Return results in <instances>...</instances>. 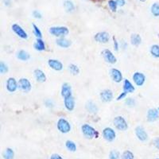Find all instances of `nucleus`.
Listing matches in <instances>:
<instances>
[{"mask_svg": "<svg viewBox=\"0 0 159 159\" xmlns=\"http://www.w3.org/2000/svg\"><path fill=\"white\" fill-rule=\"evenodd\" d=\"M108 7H109L110 10H111L112 12L116 11L117 7H118L116 1H115V0H109V1H108Z\"/></svg>", "mask_w": 159, "mask_h": 159, "instance_id": "nucleus-32", "label": "nucleus"}, {"mask_svg": "<svg viewBox=\"0 0 159 159\" xmlns=\"http://www.w3.org/2000/svg\"><path fill=\"white\" fill-rule=\"evenodd\" d=\"M126 92H122L120 95L118 96V98H117V100H123V99H124V98L126 97Z\"/></svg>", "mask_w": 159, "mask_h": 159, "instance_id": "nucleus-42", "label": "nucleus"}, {"mask_svg": "<svg viewBox=\"0 0 159 159\" xmlns=\"http://www.w3.org/2000/svg\"><path fill=\"white\" fill-rule=\"evenodd\" d=\"M132 79H133L134 82L137 86H143L144 84L146 81V76L142 72H136L133 74L132 76Z\"/></svg>", "mask_w": 159, "mask_h": 159, "instance_id": "nucleus-10", "label": "nucleus"}, {"mask_svg": "<svg viewBox=\"0 0 159 159\" xmlns=\"http://www.w3.org/2000/svg\"><path fill=\"white\" fill-rule=\"evenodd\" d=\"M85 107L86 110H87L88 112H90V113L95 114V113H96V112H98L97 105L95 104L94 102H92V101H88V102L86 103Z\"/></svg>", "mask_w": 159, "mask_h": 159, "instance_id": "nucleus-22", "label": "nucleus"}, {"mask_svg": "<svg viewBox=\"0 0 159 159\" xmlns=\"http://www.w3.org/2000/svg\"><path fill=\"white\" fill-rule=\"evenodd\" d=\"M103 137L107 142H112L116 137L115 131L111 127H106L103 131Z\"/></svg>", "mask_w": 159, "mask_h": 159, "instance_id": "nucleus-7", "label": "nucleus"}, {"mask_svg": "<svg viewBox=\"0 0 159 159\" xmlns=\"http://www.w3.org/2000/svg\"><path fill=\"white\" fill-rule=\"evenodd\" d=\"M135 135L138 140L142 141V142L146 141L148 138L147 133L146 132L145 129L141 126H138L135 128Z\"/></svg>", "mask_w": 159, "mask_h": 159, "instance_id": "nucleus-13", "label": "nucleus"}, {"mask_svg": "<svg viewBox=\"0 0 159 159\" xmlns=\"http://www.w3.org/2000/svg\"><path fill=\"white\" fill-rule=\"evenodd\" d=\"M33 33L35 34L37 38H42V33H41V31L40 30V29L38 28V26H36L35 24H33Z\"/></svg>", "mask_w": 159, "mask_h": 159, "instance_id": "nucleus-33", "label": "nucleus"}, {"mask_svg": "<svg viewBox=\"0 0 159 159\" xmlns=\"http://www.w3.org/2000/svg\"><path fill=\"white\" fill-rule=\"evenodd\" d=\"M114 125L115 126V128L119 131H125L126 130H127L128 128V124L127 122L126 121V119H124L123 116H117L115 118L114 121Z\"/></svg>", "mask_w": 159, "mask_h": 159, "instance_id": "nucleus-4", "label": "nucleus"}, {"mask_svg": "<svg viewBox=\"0 0 159 159\" xmlns=\"http://www.w3.org/2000/svg\"><path fill=\"white\" fill-rule=\"evenodd\" d=\"M135 88L134 87V85L131 83V81L128 80H125L124 83V92L127 93H132L135 92Z\"/></svg>", "mask_w": 159, "mask_h": 159, "instance_id": "nucleus-21", "label": "nucleus"}, {"mask_svg": "<svg viewBox=\"0 0 159 159\" xmlns=\"http://www.w3.org/2000/svg\"><path fill=\"white\" fill-rule=\"evenodd\" d=\"M49 31L52 35L58 38H64L69 33V30L66 26H53L50 27Z\"/></svg>", "mask_w": 159, "mask_h": 159, "instance_id": "nucleus-1", "label": "nucleus"}, {"mask_svg": "<svg viewBox=\"0 0 159 159\" xmlns=\"http://www.w3.org/2000/svg\"><path fill=\"white\" fill-rule=\"evenodd\" d=\"M34 76H35V79L37 80L38 82H40V83H43L46 81V76L45 74L44 73V72L41 69H36L34 70Z\"/></svg>", "mask_w": 159, "mask_h": 159, "instance_id": "nucleus-19", "label": "nucleus"}, {"mask_svg": "<svg viewBox=\"0 0 159 159\" xmlns=\"http://www.w3.org/2000/svg\"><path fill=\"white\" fill-rule=\"evenodd\" d=\"M101 54H102L104 59L105 60V61L107 62V63H109V64H115V63H116V57L113 54V53L111 50H107V49L104 50L102 51V53H101Z\"/></svg>", "mask_w": 159, "mask_h": 159, "instance_id": "nucleus-5", "label": "nucleus"}, {"mask_svg": "<svg viewBox=\"0 0 159 159\" xmlns=\"http://www.w3.org/2000/svg\"><path fill=\"white\" fill-rule=\"evenodd\" d=\"M121 159H134L133 153L131 152V151H129V150L124 151L123 155H122Z\"/></svg>", "mask_w": 159, "mask_h": 159, "instance_id": "nucleus-34", "label": "nucleus"}, {"mask_svg": "<svg viewBox=\"0 0 159 159\" xmlns=\"http://www.w3.org/2000/svg\"><path fill=\"white\" fill-rule=\"evenodd\" d=\"M100 99L105 103L111 102L113 100V92L110 89H104L100 94Z\"/></svg>", "mask_w": 159, "mask_h": 159, "instance_id": "nucleus-11", "label": "nucleus"}, {"mask_svg": "<svg viewBox=\"0 0 159 159\" xmlns=\"http://www.w3.org/2000/svg\"><path fill=\"white\" fill-rule=\"evenodd\" d=\"M18 88L24 92H29L32 88V85L28 79L21 78L18 81Z\"/></svg>", "mask_w": 159, "mask_h": 159, "instance_id": "nucleus-8", "label": "nucleus"}, {"mask_svg": "<svg viewBox=\"0 0 159 159\" xmlns=\"http://www.w3.org/2000/svg\"><path fill=\"white\" fill-rule=\"evenodd\" d=\"M150 52L153 57L159 58V45H153L150 47Z\"/></svg>", "mask_w": 159, "mask_h": 159, "instance_id": "nucleus-28", "label": "nucleus"}, {"mask_svg": "<svg viewBox=\"0 0 159 159\" xmlns=\"http://www.w3.org/2000/svg\"><path fill=\"white\" fill-rule=\"evenodd\" d=\"M8 72V66L5 64L4 62H0V72L2 74H4Z\"/></svg>", "mask_w": 159, "mask_h": 159, "instance_id": "nucleus-35", "label": "nucleus"}, {"mask_svg": "<svg viewBox=\"0 0 159 159\" xmlns=\"http://www.w3.org/2000/svg\"><path fill=\"white\" fill-rule=\"evenodd\" d=\"M110 75L112 80L116 83H120L123 81V75L119 69H112L110 70Z\"/></svg>", "mask_w": 159, "mask_h": 159, "instance_id": "nucleus-14", "label": "nucleus"}, {"mask_svg": "<svg viewBox=\"0 0 159 159\" xmlns=\"http://www.w3.org/2000/svg\"><path fill=\"white\" fill-rule=\"evenodd\" d=\"M116 3L119 7H124V5L126 4V1L125 0H115Z\"/></svg>", "mask_w": 159, "mask_h": 159, "instance_id": "nucleus-39", "label": "nucleus"}, {"mask_svg": "<svg viewBox=\"0 0 159 159\" xmlns=\"http://www.w3.org/2000/svg\"><path fill=\"white\" fill-rule=\"evenodd\" d=\"M151 13L155 16H159V3L158 2H155L151 6Z\"/></svg>", "mask_w": 159, "mask_h": 159, "instance_id": "nucleus-31", "label": "nucleus"}, {"mask_svg": "<svg viewBox=\"0 0 159 159\" xmlns=\"http://www.w3.org/2000/svg\"><path fill=\"white\" fill-rule=\"evenodd\" d=\"M94 39L95 41L99 43H103V44H106L110 40V35L109 33L105 31L103 32H99L94 36Z\"/></svg>", "mask_w": 159, "mask_h": 159, "instance_id": "nucleus-6", "label": "nucleus"}, {"mask_svg": "<svg viewBox=\"0 0 159 159\" xmlns=\"http://www.w3.org/2000/svg\"><path fill=\"white\" fill-rule=\"evenodd\" d=\"M56 43L58 46L61 48H69L70 45H72L71 41L65 38H60L58 39H57Z\"/></svg>", "mask_w": 159, "mask_h": 159, "instance_id": "nucleus-20", "label": "nucleus"}, {"mask_svg": "<svg viewBox=\"0 0 159 159\" xmlns=\"http://www.w3.org/2000/svg\"><path fill=\"white\" fill-rule=\"evenodd\" d=\"M33 16L35 18L40 19L41 18V14L40 12L38 11V10H33Z\"/></svg>", "mask_w": 159, "mask_h": 159, "instance_id": "nucleus-38", "label": "nucleus"}, {"mask_svg": "<svg viewBox=\"0 0 159 159\" xmlns=\"http://www.w3.org/2000/svg\"><path fill=\"white\" fill-rule=\"evenodd\" d=\"M125 104H126L127 106H129V107H133V106L135 105V100L132 99V98H127L126 101H125Z\"/></svg>", "mask_w": 159, "mask_h": 159, "instance_id": "nucleus-37", "label": "nucleus"}, {"mask_svg": "<svg viewBox=\"0 0 159 159\" xmlns=\"http://www.w3.org/2000/svg\"><path fill=\"white\" fill-rule=\"evenodd\" d=\"M61 95L64 98L69 97L72 95V87L68 83H64L61 87Z\"/></svg>", "mask_w": 159, "mask_h": 159, "instance_id": "nucleus-17", "label": "nucleus"}, {"mask_svg": "<svg viewBox=\"0 0 159 159\" xmlns=\"http://www.w3.org/2000/svg\"><path fill=\"white\" fill-rule=\"evenodd\" d=\"M14 156V150L11 148H7L3 153V158L5 159H13Z\"/></svg>", "mask_w": 159, "mask_h": 159, "instance_id": "nucleus-27", "label": "nucleus"}, {"mask_svg": "<svg viewBox=\"0 0 159 159\" xmlns=\"http://www.w3.org/2000/svg\"><path fill=\"white\" fill-rule=\"evenodd\" d=\"M50 159H63L61 156H60L59 155H57V154H54V155H51Z\"/></svg>", "mask_w": 159, "mask_h": 159, "instance_id": "nucleus-43", "label": "nucleus"}, {"mask_svg": "<svg viewBox=\"0 0 159 159\" xmlns=\"http://www.w3.org/2000/svg\"><path fill=\"white\" fill-rule=\"evenodd\" d=\"M69 69L70 72H71L72 75H78L80 73V69H79V67L76 65V64H69Z\"/></svg>", "mask_w": 159, "mask_h": 159, "instance_id": "nucleus-30", "label": "nucleus"}, {"mask_svg": "<svg viewBox=\"0 0 159 159\" xmlns=\"http://www.w3.org/2000/svg\"><path fill=\"white\" fill-rule=\"evenodd\" d=\"M17 57H18V59L26 61H28L30 58V56L29 54V53H27L25 50H20L17 53Z\"/></svg>", "mask_w": 159, "mask_h": 159, "instance_id": "nucleus-25", "label": "nucleus"}, {"mask_svg": "<svg viewBox=\"0 0 159 159\" xmlns=\"http://www.w3.org/2000/svg\"><path fill=\"white\" fill-rule=\"evenodd\" d=\"M65 146H66V148L68 150L72 151V152H75L76 150V145L73 141L71 140L66 141V143H65Z\"/></svg>", "mask_w": 159, "mask_h": 159, "instance_id": "nucleus-29", "label": "nucleus"}, {"mask_svg": "<svg viewBox=\"0 0 159 159\" xmlns=\"http://www.w3.org/2000/svg\"><path fill=\"white\" fill-rule=\"evenodd\" d=\"M33 47L38 51H43V50H45V42L43 41L41 38H37V41H36V42L33 45Z\"/></svg>", "mask_w": 159, "mask_h": 159, "instance_id": "nucleus-23", "label": "nucleus"}, {"mask_svg": "<svg viewBox=\"0 0 159 159\" xmlns=\"http://www.w3.org/2000/svg\"><path fill=\"white\" fill-rule=\"evenodd\" d=\"M113 40H114V49L115 51H118L119 50V43L117 41V40L115 38V37L113 38Z\"/></svg>", "mask_w": 159, "mask_h": 159, "instance_id": "nucleus-40", "label": "nucleus"}, {"mask_svg": "<svg viewBox=\"0 0 159 159\" xmlns=\"http://www.w3.org/2000/svg\"><path fill=\"white\" fill-rule=\"evenodd\" d=\"M139 1H140V2H145L146 0H139Z\"/></svg>", "mask_w": 159, "mask_h": 159, "instance_id": "nucleus-44", "label": "nucleus"}, {"mask_svg": "<svg viewBox=\"0 0 159 159\" xmlns=\"http://www.w3.org/2000/svg\"><path fill=\"white\" fill-rule=\"evenodd\" d=\"M119 153L117 150H112L109 155L110 159H119Z\"/></svg>", "mask_w": 159, "mask_h": 159, "instance_id": "nucleus-36", "label": "nucleus"}, {"mask_svg": "<svg viewBox=\"0 0 159 159\" xmlns=\"http://www.w3.org/2000/svg\"><path fill=\"white\" fill-rule=\"evenodd\" d=\"M81 131H82V133L84 134V135L85 136L86 138H92L94 137H95V138L98 137L97 131H95L92 126L88 125V124H84L83 126H81Z\"/></svg>", "mask_w": 159, "mask_h": 159, "instance_id": "nucleus-2", "label": "nucleus"}, {"mask_svg": "<svg viewBox=\"0 0 159 159\" xmlns=\"http://www.w3.org/2000/svg\"><path fill=\"white\" fill-rule=\"evenodd\" d=\"M158 111H159V108H158Z\"/></svg>", "mask_w": 159, "mask_h": 159, "instance_id": "nucleus-45", "label": "nucleus"}, {"mask_svg": "<svg viewBox=\"0 0 159 159\" xmlns=\"http://www.w3.org/2000/svg\"><path fill=\"white\" fill-rule=\"evenodd\" d=\"M18 88V82L13 77H10L7 81V89L10 92H14Z\"/></svg>", "mask_w": 159, "mask_h": 159, "instance_id": "nucleus-12", "label": "nucleus"}, {"mask_svg": "<svg viewBox=\"0 0 159 159\" xmlns=\"http://www.w3.org/2000/svg\"><path fill=\"white\" fill-rule=\"evenodd\" d=\"M12 30L14 31V33H16L19 38H22V39H27L28 38V34L26 31L24 30V29L21 26H19L18 24H13L12 25Z\"/></svg>", "mask_w": 159, "mask_h": 159, "instance_id": "nucleus-9", "label": "nucleus"}, {"mask_svg": "<svg viewBox=\"0 0 159 159\" xmlns=\"http://www.w3.org/2000/svg\"><path fill=\"white\" fill-rule=\"evenodd\" d=\"M64 8L66 12H72L75 9V6L70 0H65L64 2Z\"/></svg>", "mask_w": 159, "mask_h": 159, "instance_id": "nucleus-26", "label": "nucleus"}, {"mask_svg": "<svg viewBox=\"0 0 159 159\" xmlns=\"http://www.w3.org/2000/svg\"><path fill=\"white\" fill-rule=\"evenodd\" d=\"M64 104L65 108L69 112H72L75 107V100H74L73 96L71 95L69 97L64 98Z\"/></svg>", "mask_w": 159, "mask_h": 159, "instance_id": "nucleus-16", "label": "nucleus"}, {"mask_svg": "<svg viewBox=\"0 0 159 159\" xmlns=\"http://www.w3.org/2000/svg\"><path fill=\"white\" fill-rule=\"evenodd\" d=\"M159 118L158 111L155 108H151L147 112V120L149 122H155Z\"/></svg>", "mask_w": 159, "mask_h": 159, "instance_id": "nucleus-18", "label": "nucleus"}, {"mask_svg": "<svg viewBox=\"0 0 159 159\" xmlns=\"http://www.w3.org/2000/svg\"><path fill=\"white\" fill-rule=\"evenodd\" d=\"M131 42L135 46H138L142 42V38L138 33H134L131 36Z\"/></svg>", "mask_w": 159, "mask_h": 159, "instance_id": "nucleus-24", "label": "nucleus"}, {"mask_svg": "<svg viewBox=\"0 0 159 159\" xmlns=\"http://www.w3.org/2000/svg\"><path fill=\"white\" fill-rule=\"evenodd\" d=\"M154 145L156 148H157L158 150H159V138H156L154 140Z\"/></svg>", "mask_w": 159, "mask_h": 159, "instance_id": "nucleus-41", "label": "nucleus"}, {"mask_svg": "<svg viewBox=\"0 0 159 159\" xmlns=\"http://www.w3.org/2000/svg\"><path fill=\"white\" fill-rule=\"evenodd\" d=\"M57 129L61 133L67 134L71 131V125L69 123L68 120H66L64 118H61L57 121Z\"/></svg>", "mask_w": 159, "mask_h": 159, "instance_id": "nucleus-3", "label": "nucleus"}, {"mask_svg": "<svg viewBox=\"0 0 159 159\" xmlns=\"http://www.w3.org/2000/svg\"><path fill=\"white\" fill-rule=\"evenodd\" d=\"M48 64L51 69L56 70V71H61L64 67L61 62L56 59H50L48 61Z\"/></svg>", "mask_w": 159, "mask_h": 159, "instance_id": "nucleus-15", "label": "nucleus"}]
</instances>
